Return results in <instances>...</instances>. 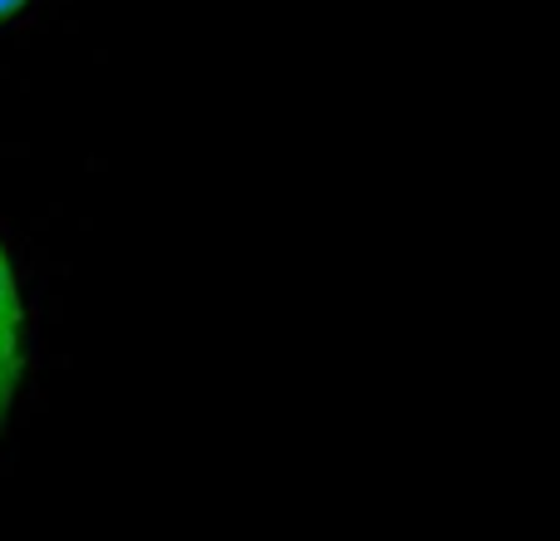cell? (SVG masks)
Masks as SVG:
<instances>
[{
    "instance_id": "obj_1",
    "label": "cell",
    "mask_w": 560,
    "mask_h": 541,
    "mask_svg": "<svg viewBox=\"0 0 560 541\" xmlns=\"http://www.w3.org/2000/svg\"><path fill=\"white\" fill-rule=\"evenodd\" d=\"M20 330H25V306H20V286L15 270H10V256L0 246V414H5L10 394L20 384Z\"/></svg>"
},
{
    "instance_id": "obj_2",
    "label": "cell",
    "mask_w": 560,
    "mask_h": 541,
    "mask_svg": "<svg viewBox=\"0 0 560 541\" xmlns=\"http://www.w3.org/2000/svg\"><path fill=\"white\" fill-rule=\"evenodd\" d=\"M20 5H25V0H0V20H10V15H15V10Z\"/></svg>"
}]
</instances>
